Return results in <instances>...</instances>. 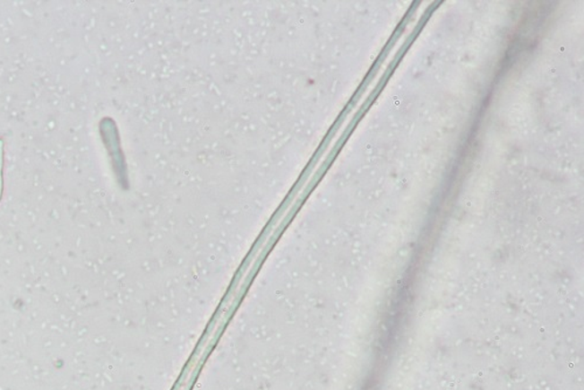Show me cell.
I'll use <instances>...</instances> for the list:
<instances>
[{
    "label": "cell",
    "mask_w": 584,
    "mask_h": 390,
    "mask_svg": "<svg viewBox=\"0 0 584 390\" xmlns=\"http://www.w3.org/2000/svg\"><path fill=\"white\" fill-rule=\"evenodd\" d=\"M4 140L0 137V198L3 194Z\"/></svg>",
    "instance_id": "6da1fadb"
}]
</instances>
